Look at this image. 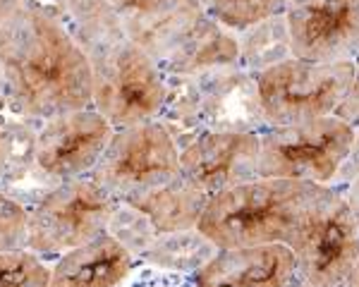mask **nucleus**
<instances>
[{
    "mask_svg": "<svg viewBox=\"0 0 359 287\" xmlns=\"http://www.w3.org/2000/svg\"><path fill=\"white\" fill-rule=\"evenodd\" d=\"M338 115L343 120L352 125V127H359V57L355 60V74H352V84L347 89V96L340 106Z\"/></svg>",
    "mask_w": 359,
    "mask_h": 287,
    "instance_id": "nucleus-19",
    "label": "nucleus"
},
{
    "mask_svg": "<svg viewBox=\"0 0 359 287\" xmlns=\"http://www.w3.org/2000/svg\"><path fill=\"white\" fill-rule=\"evenodd\" d=\"M0 84L25 118L50 120L94 108L91 65L77 36L27 0L0 22Z\"/></svg>",
    "mask_w": 359,
    "mask_h": 287,
    "instance_id": "nucleus-1",
    "label": "nucleus"
},
{
    "mask_svg": "<svg viewBox=\"0 0 359 287\" xmlns=\"http://www.w3.org/2000/svg\"><path fill=\"white\" fill-rule=\"evenodd\" d=\"M345 199H347V204H350L352 214H355L357 223H359V172H357L355 177H352V185L347 187V192H345Z\"/></svg>",
    "mask_w": 359,
    "mask_h": 287,
    "instance_id": "nucleus-21",
    "label": "nucleus"
},
{
    "mask_svg": "<svg viewBox=\"0 0 359 287\" xmlns=\"http://www.w3.org/2000/svg\"><path fill=\"white\" fill-rule=\"evenodd\" d=\"M287 246L302 285L345 287L359 261V223L345 194L328 187Z\"/></svg>",
    "mask_w": 359,
    "mask_h": 287,
    "instance_id": "nucleus-9",
    "label": "nucleus"
},
{
    "mask_svg": "<svg viewBox=\"0 0 359 287\" xmlns=\"http://www.w3.org/2000/svg\"><path fill=\"white\" fill-rule=\"evenodd\" d=\"M292 287H311V285H302V283H297V285H292Z\"/></svg>",
    "mask_w": 359,
    "mask_h": 287,
    "instance_id": "nucleus-24",
    "label": "nucleus"
},
{
    "mask_svg": "<svg viewBox=\"0 0 359 287\" xmlns=\"http://www.w3.org/2000/svg\"><path fill=\"white\" fill-rule=\"evenodd\" d=\"M345 287H359V261H357V266H355V271H352V275L347 278Z\"/></svg>",
    "mask_w": 359,
    "mask_h": 287,
    "instance_id": "nucleus-23",
    "label": "nucleus"
},
{
    "mask_svg": "<svg viewBox=\"0 0 359 287\" xmlns=\"http://www.w3.org/2000/svg\"><path fill=\"white\" fill-rule=\"evenodd\" d=\"M132 273V251L111 232L60 254L48 287H123Z\"/></svg>",
    "mask_w": 359,
    "mask_h": 287,
    "instance_id": "nucleus-14",
    "label": "nucleus"
},
{
    "mask_svg": "<svg viewBox=\"0 0 359 287\" xmlns=\"http://www.w3.org/2000/svg\"><path fill=\"white\" fill-rule=\"evenodd\" d=\"M192 278L196 287H292L299 283L294 254L285 244L216 249Z\"/></svg>",
    "mask_w": 359,
    "mask_h": 287,
    "instance_id": "nucleus-13",
    "label": "nucleus"
},
{
    "mask_svg": "<svg viewBox=\"0 0 359 287\" xmlns=\"http://www.w3.org/2000/svg\"><path fill=\"white\" fill-rule=\"evenodd\" d=\"M125 31L156 62L199 70L206 62L228 60L211 48L235 46L225 34L208 31L201 0H103Z\"/></svg>",
    "mask_w": 359,
    "mask_h": 287,
    "instance_id": "nucleus-4",
    "label": "nucleus"
},
{
    "mask_svg": "<svg viewBox=\"0 0 359 287\" xmlns=\"http://www.w3.org/2000/svg\"><path fill=\"white\" fill-rule=\"evenodd\" d=\"M357 127L340 115L290 127H269L259 134V177H283L331 185L355 148Z\"/></svg>",
    "mask_w": 359,
    "mask_h": 287,
    "instance_id": "nucleus-6",
    "label": "nucleus"
},
{
    "mask_svg": "<svg viewBox=\"0 0 359 287\" xmlns=\"http://www.w3.org/2000/svg\"><path fill=\"white\" fill-rule=\"evenodd\" d=\"M50 268L29 249L0 251V287H48Z\"/></svg>",
    "mask_w": 359,
    "mask_h": 287,
    "instance_id": "nucleus-17",
    "label": "nucleus"
},
{
    "mask_svg": "<svg viewBox=\"0 0 359 287\" xmlns=\"http://www.w3.org/2000/svg\"><path fill=\"white\" fill-rule=\"evenodd\" d=\"M118 199L91 175L65 180L46 192L27 218V249L65 254L108 232Z\"/></svg>",
    "mask_w": 359,
    "mask_h": 287,
    "instance_id": "nucleus-7",
    "label": "nucleus"
},
{
    "mask_svg": "<svg viewBox=\"0 0 359 287\" xmlns=\"http://www.w3.org/2000/svg\"><path fill=\"white\" fill-rule=\"evenodd\" d=\"M91 177L118 201H132L180 177V146L158 120L115 130Z\"/></svg>",
    "mask_w": 359,
    "mask_h": 287,
    "instance_id": "nucleus-8",
    "label": "nucleus"
},
{
    "mask_svg": "<svg viewBox=\"0 0 359 287\" xmlns=\"http://www.w3.org/2000/svg\"><path fill=\"white\" fill-rule=\"evenodd\" d=\"M287 0H208L206 13L228 29H252L285 13Z\"/></svg>",
    "mask_w": 359,
    "mask_h": 287,
    "instance_id": "nucleus-16",
    "label": "nucleus"
},
{
    "mask_svg": "<svg viewBox=\"0 0 359 287\" xmlns=\"http://www.w3.org/2000/svg\"><path fill=\"white\" fill-rule=\"evenodd\" d=\"M43 122L34 144V163L60 182L91 175L115 134V127L96 108L69 111Z\"/></svg>",
    "mask_w": 359,
    "mask_h": 287,
    "instance_id": "nucleus-11",
    "label": "nucleus"
},
{
    "mask_svg": "<svg viewBox=\"0 0 359 287\" xmlns=\"http://www.w3.org/2000/svg\"><path fill=\"white\" fill-rule=\"evenodd\" d=\"M27 218L25 206L0 194V251L27 249Z\"/></svg>",
    "mask_w": 359,
    "mask_h": 287,
    "instance_id": "nucleus-18",
    "label": "nucleus"
},
{
    "mask_svg": "<svg viewBox=\"0 0 359 287\" xmlns=\"http://www.w3.org/2000/svg\"><path fill=\"white\" fill-rule=\"evenodd\" d=\"M259 134L249 130L204 132L180 148V177L206 197L254 180Z\"/></svg>",
    "mask_w": 359,
    "mask_h": 287,
    "instance_id": "nucleus-12",
    "label": "nucleus"
},
{
    "mask_svg": "<svg viewBox=\"0 0 359 287\" xmlns=\"http://www.w3.org/2000/svg\"><path fill=\"white\" fill-rule=\"evenodd\" d=\"M22 3H25V0H0V22H3L5 17L13 13V10L20 8Z\"/></svg>",
    "mask_w": 359,
    "mask_h": 287,
    "instance_id": "nucleus-22",
    "label": "nucleus"
},
{
    "mask_svg": "<svg viewBox=\"0 0 359 287\" xmlns=\"http://www.w3.org/2000/svg\"><path fill=\"white\" fill-rule=\"evenodd\" d=\"M283 20L290 55L318 62L359 57V0H287Z\"/></svg>",
    "mask_w": 359,
    "mask_h": 287,
    "instance_id": "nucleus-10",
    "label": "nucleus"
},
{
    "mask_svg": "<svg viewBox=\"0 0 359 287\" xmlns=\"http://www.w3.org/2000/svg\"><path fill=\"white\" fill-rule=\"evenodd\" d=\"M10 156H13V144H10L8 132L0 127V177H3L5 172H8Z\"/></svg>",
    "mask_w": 359,
    "mask_h": 287,
    "instance_id": "nucleus-20",
    "label": "nucleus"
},
{
    "mask_svg": "<svg viewBox=\"0 0 359 287\" xmlns=\"http://www.w3.org/2000/svg\"><path fill=\"white\" fill-rule=\"evenodd\" d=\"M331 185L254 177L208 197L196 232L216 249L290 244Z\"/></svg>",
    "mask_w": 359,
    "mask_h": 287,
    "instance_id": "nucleus-3",
    "label": "nucleus"
},
{
    "mask_svg": "<svg viewBox=\"0 0 359 287\" xmlns=\"http://www.w3.org/2000/svg\"><path fill=\"white\" fill-rule=\"evenodd\" d=\"M206 201V194H201L199 189L187 185L182 177H177V180L168 182L163 187H156L151 192L142 194V197L127 201V206L147 216L151 225L161 232L177 234L196 230Z\"/></svg>",
    "mask_w": 359,
    "mask_h": 287,
    "instance_id": "nucleus-15",
    "label": "nucleus"
},
{
    "mask_svg": "<svg viewBox=\"0 0 359 287\" xmlns=\"http://www.w3.org/2000/svg\"><path fill=\"white\" fill-rule=\"evenodd\" d=\"M355 62H318L287 55L257 77V106L269 127H290L338 115L352 84Z\"/></svg>",
    "mask_w": 359,
    "mask_h": 287,
    "instance_id": "nucleus-5",
    "label": "nucleus"
},
{
    "mask_svg": "<svg viewBox=\"0 0 359 287\" xmlns=\"http://www.w3.org/2000/svg\"><path fill=\"white\" fill-rule=\"evenodd\" d=\"M74 36L94 82V108L115 130L156 120L168 101L161 65L139 46L103 0L79 5Z\"/></svg>",
    "mask_w": 359,
    "mask_h": 287,
    "instance_id": "nucleus-2",
    "label": "nucleus"
}]
</instances>
